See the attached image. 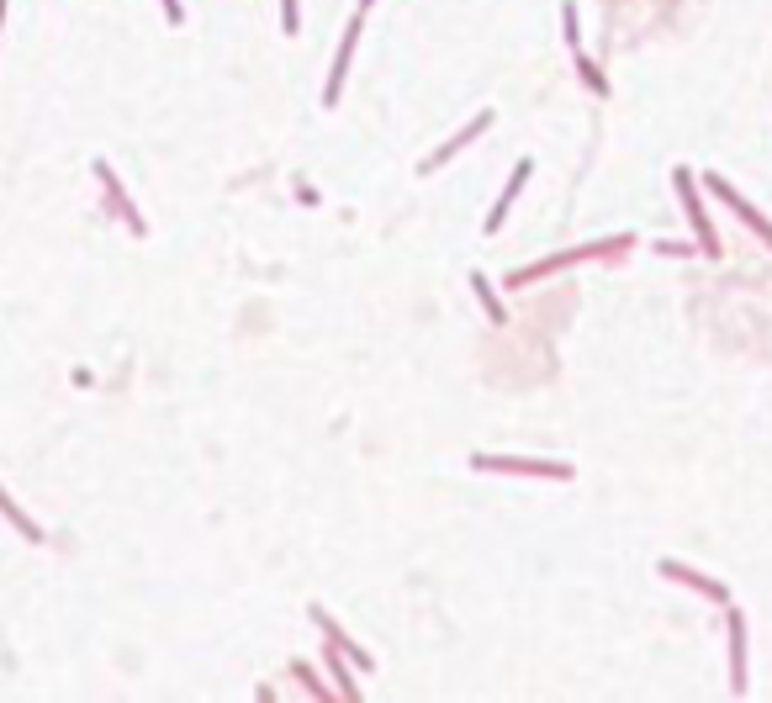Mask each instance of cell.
<instances>
[{
    "label": "cell",
    "mask_w": 772,
    "mask_h": 703,
    "mask_svg": "<svg viewBox=\"0 0 772 703\" xmlns=\"http://www.w3.org/2000/svg\"><path fill=\"white\" fill-rule=\"evenodd\" d=\"M709 191H714V196H720V201H725V207H735V212H741V217L751 222V228H757V233L767 238V244H772V228H767V222H762L757 212H751V207H746V201H741V196H735V191H730V185H725L720 175H714V180H709Z\"/></svg>",
    "instance_id": "3"
},
{
    "label": "cell",
    "mask_w": 772,
    "mask_h": 703,
    "mask_svg": "<svg viewBox=\"0 0 772 703\" xmlns=\"http://www.w3.org/2000/svg\"><path fill=\"white\" fill-rule=\"evenodd\" d=\"M677 191H683V201H688L693 228H698V238H704V249H714V233H709V222H704V212H698V201H693V180H688V170H677Z\"/></svg>",
    "instance_id": "6"
},
{
    "label": "cell",
    "mask_w": 772,
    "mask_h": 703,
    "mask_svg": "<svg viewBox=\"0 0 772 703\" xmlns=\"http://www.w3.org/2000/svg\"><path fill=\"white\" fill-rule=\"evenodd\" d=\"M529 180V164H519V170H513V180L503 185V196H498V207H492V217H487V228L498 233L503 228V217H508V207H513V196H519V185Z\"/></svg>",
    "instance_id": "5"
},
{
    "label": "cell",
    "mask_w": 772,
    "mask_h": 703,
    "mask_svg": "<svg viewBox=\"0 0 772 703\" xmlns=\"http://www.w3.org/2000/svg\"><path fill=\"white\" fill-rule=\"evenodd\" d=\"M355 37H360V16L349 22V32H344V43H339V59H334V74H328V106L339 101V90H344V69H349V53H355Z\"/></svg>",
    "instance_id": "2"
},
{
    "label": "cell",
    "mask_w": 772,
    "mask_h": 703,
    "mask_svg": "<svg viewBox=\"0 0 772 703\" xmlns=\"http://www.w3.org/2000/svg\"><path fill=\"white\" fill-rule=\"evenodd\" d=\"M0 16H6V0H0Z\"/></svg>",
    "instance_id": "13"
},
{
    "label": "cell",
    "mask_w": 772,
    "mask_h": 703,
    "mask_svg": "<svg viewBox=\"0 0 772 703\" xmlns=\"http://www.w3.org/2000/svg\"><path fill=\"white\" fill-rule=\"evenodd\" d=\"M281 22H286V32H297V0H281Z\"/></svg>",
    "instance_id": "11"
},
{
    "label": "cell",
    "mask_w": 772,
    "mask_h": 703,
    "mask_svg": "<svg viewBox=\"0 0 772 703\" xmlns=\"http://www.w3.org/2000/svg\"><path fill=\"white\" fill-rule=\"evenodd\" d=\"M471 291H476V296H482V302H487V312H492V318H503V302H498V296L487 291V281H482V275H471Z\"/></svg>",
    "instance_id": "9"
},
{
    "label": "cell",
    "mask_w": 772,
    "mask_h": 703,
    "mask_svg": "<svg viewBox=\"0 0 772 703\" xmlns=\"http://www.w3.org/2000/svg\"><path fill=\"white\" fill-rule=\"evenodd\" d=\"M0 513H6V518H11V524H16V529H22V534H27V540H43V529H38V524H32V518H27L22 508H16V503H11V497H6V492H0Z\"/></svg>",
    "instance_id": "8"
},
{
    "label": "cell",
    "mask_w": 772,
    "mask_h": 703,
    "mask_svg": "<svg viewBox=\"0 0 772 703\" xmlns=\"http://www.w3.org/2000/svg\"><path fill=\"white\" fill-rule=\"evenodd\" d=\"M487 122H492V111H482V117H476V122L466 127V133H461V138H455V143H445V148H439V154H434V159L424 164V170H434V164H445V159L455 154V148H461V143H471V138H476V133H482V127H487Z\"/></svg>",
    "instance_id": "7"
},
{
    "label": "cell",
    "mask_w": 772,
    "mask_h": 703,
    "mask_svg": "<svg viewBox=\"0 0 772 703\" xmlns=\"http://www.w3.org/2000/svg\"><path fill=\"white\" fill-rule=\"evenodd\" d=\"M471 466L476 471H524V476H572L566 466H545V460H492V455H476Z\"/></svg>",
    "instance_id": "1"
},
{
    "label": "cell",
    "mask_w": 772,
    "mask_h": 703,
    "mask_svg": "<svg viewBox=\"0 0 772 703\" xmlns=\"http://www.w3.org/2000/svg\"><path fill=\"white\" fill-rule=\"evenodd\" d=\"M661 571H667V577H677V582H688V587H698V592H704V598H714V603H725V598H730V592H725L720 582L698 577V571H688V566H677V561H667V566H661Z\"/></svg>",
    "instance_id": "4"
},
{
    "label": "cell",
    "mask_w": 772,
    "mask_h": 703,
    "mask_svg": "<svg viewBox=\"0 0 772 703\" xmlns=\"http://www.w3.org/2000/svg\"><path fill=\"white\" fill-rule=\"evenodd\" d=\"M577 69H582V80H587V85H593V90H598V96H603V90H609V85H603V74H598L593 64H587V59H577Z\"/></svg>",
    "instance_id": "10"
},
{
    "label": "cell",
    "mask_w": 772,
    "mask_h": 703,
    "mask_svg": "<svg viewBox=\"0 0 772 703\" xmlns=\"http://www.w3.org/2000/svg\"><path fill=\"white\" fill-rule=\"evenodd\" d=\"M164 16H170V22H180V0H164Z\"/></svg>",
    "instance_id": "12"
}]
</instances>
